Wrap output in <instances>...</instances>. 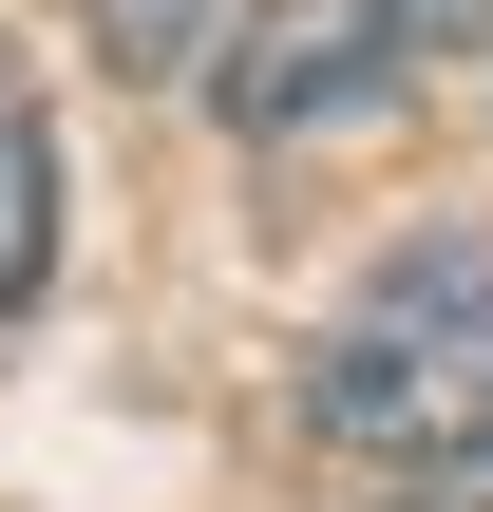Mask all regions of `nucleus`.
<instances>
[{
	"instance_id": "nucleus-1",
	"label": "nucleus",
	"mask_w": 493,
	"mask_h": 512,
	"mask_svg": "<svg viewBox=\"0 0 493 512\" xmlns=\"http://www.w3.org/2000/svg\"><path fill=\"white\" fill-rule=\"evenodd\" d=\"M304 418L380 475H475L493 456V247H399L323 361H304Z\"/></svg>"
},
{
	"instance_id": "nucleus-5",
	"label": "nucleus",
	"mask_w": 493,
	"mask_h": 512,
	"mask_svg": "<svg viewBox=\"0 0 493 512\" xmlns=\"http://www.w3.org/2000/svg\"><path fill=\"white\" fill-rule=\"evenodd\" d=\"M361 19H380L399 76H437V57H475V38H493V0H361Z\"/></svg>"
},
{
	"instance_id": "nucleus-3",
	"label": "nucleus",
	"mask_w": 493,
	"mask_h": 512,
	"mask_svg": "<svg viewBox=\"0 0 493 512\" xmlns=\"http://www.w3.org/2000/svg\"><path fill=\"white\" fill-rule=\"evenodd\" d=\"M57 285V114H38V76L0 57V323Z\"/></svg>"
},
{
	"instance_id": "nucleus-4",
	"label": "nucleus",
	"mask_w": 493,
	"mask_h": 512,
	"mask_svg": "<svg viewBox=\"0 0 493 512\" xmlns=\"http://www.w3.org/2000/svg\"><path fill=\"white\" fill-rule=\"evenodd\" d=\"M76 19H95V57L152 95V76H190V57H209V19H228V0H76Z\"/></svg>"
},
{
	"instance_id": "nucleus-2",
	"label": "nucleus",
	"mask_w": 493,
	"mask_h": 512,
	"mask_svg": "<svg viewBox=\"0 0 493 512\" xmlns=\"http://www.w3.org/2000/svg\"><path fill=\"white\" fill-rule=\"evenodd\" d=\"M190 76L228 95V133H247V152H285V133L361 114V95H399V57H380V19H361V0H247V19H209V57H190Z\"/></svg>"
}]
</instances>
